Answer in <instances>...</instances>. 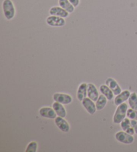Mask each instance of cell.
Wrapping results in <instances>:
<instances>
[{
	"instance_id": "cell-11",
	"label": "cell",
	"mask_w": 137,
	"mask_h": 152,
	"mask_svg": "<svg viewBox=\"0 0 137 152\" xmlns=\"http://www.w3.org/2000/svg\"><path fill=\"white\" fill-rule=\"evenodd\" d=\"M131 93L128 90H125L121 92L119 95L115 96L114 99V103L116 106H118L120 104L125 103L126 101L128 100L130 97Z\"/></svg>"
},
{
	"instance_id": "cell-15",
	"label": "cell",
	"mask_w": 137,
	"mask_h": 152,
	"mask_svg": "<svg viewBox=\"0 0 137 152\" xmlns=\"http://www.w3.org/2000/svg\"><path fill=\"white\" fill-rule=\"evenodd\" d=\"M52 107H53V109H54L55 112L56 113L58 116L64 118L66 117L67 111L66 109L65 108V107L64 106V104L54 101V103H52Z\"/></svg>"
},
{
	"instance_id": "cell-23",
	"label": "cell",
	"mask_w": 137,
	"mask_h": 152,
	"mask_svg": "<svg viewBox=\"0 0 137 152\" xmlns=\"http://www.w3.org/2000/svg\"><path fill=\"white\" fill-rule=\"evenodd\" d=\"M69 1L72 4L74 7H77L80 3V0H69Z\"/></svg>"
},
{
	"instance_id": "cell-18",
	"label": "cell",
	"mask_w": 137,
	"mask_h": 152,
	"mask_svg": "<svg viewBox=\"0 0 137 152\" xmlns=\"http://www.w3.org/2000/svg\"><path fill=\"white\" fill-rule=\"evenodd\" d=\"M108 101L109 100H108L107 98L104 95H102V94L100 95L98 99H97V101H96L97 111H101V110L104 109V107L106 106Z\"/></svg>"
},
{
	"instance_id": "cell-5",
	"label": "cell",
	"mask_w": 137,
	"mask_h": 152,
	"mask_svg": "<svg viewBox=\"0 0 137 152\" xmlns=\"http://www.w3.org/2000/svg\"><path fill=\"white\" fill-rule=\"evenodd\" d=\"M53 100L64 105L69 104L73 101L72 96L69 94L63 93H55L53 95Z\"/></svg>"
},
{
	"instance_id": "cell-2",
	"label": "cell",
	"mask_w": 137,
	"mask_h": 152,
	"mask_svg": "<svg viewBox=\"0 0 137 152\" xmlns=\"http://www.w3.org/2000/svg\"><path fill=\"white\" fill-rule=\"evenodd\" d=\"M2 9L4 17L7 20L10 21L14 19L16 14V10L12 0H4L2 2Z\"/></svg>"
},
{
	"instance_id": "cell-10",
	"label": "cell",
	"mask_w": 137,
	"mask_h": 152,
	"mask_svg": "<svg viewBox=\"0 0 137 152\" xmlns=\"http://www.w3.org/2000/svg\"><path fill=\"white\" fill-rule=\"evenodd\" d=\"M99 92L95 85L93 83H88L87 89V96L92 100L96 102L99 97Z\"/></svg>"
},
{
	"instance_id": "cell-20",
	"label": "cell",
	"mask_w": 137,
	"mask_h": 152,
	"mask_svg": "<svg viewBox=\"0 0 137 152\" xmlns=\"http://www.w3.org/2000/svg\"><path fill=\"white\" fill-rule=\"evenodd\" d=\"M38 143L35 141H30V142L28 144L25 151L26 152H37L38 151Z\"/></svg>"
},
{
	"instance_id": "cell-22",
	"label": "cell",
	"mask_w": 137,
	"mask_h": 152,
	"mask_svg": "<svg viewBox=\"0 0 137 152\" xmlns=\"http://www.w3.org/2000/svg\"><path fill=\"white\" fill-rule=\"evenodd\" d=\"M131 124L134 130V132H135V134L137 135V121L131 120Z\"/></svg>"
},
{
	"instance_id": "cell-1",
	"label": "cell",
	"mask_w": 137,
	"mask_h": 152,
	"mask_svg": "<svg viewBox=\"0 0 137 152\" xmlns=\"http://www.w3.org/2000/svg\"><path fill=\"white\" fill-rule=\"evenodd\" d=\"M128 105L127 103H124L117 106L112 118V121L114 124H120L126 117V113L128 109Z\"/></svg>"
},
{
	"instance_id": "cell-17",
	"label": "cell",
	"mask_w": 137,
	"mask_h": 152,
	"mask_svg": "<svg viewBox=\"0 0 137 152\" xmlns=\"http://www.w3.org/2000/svg\"><path fill=\"white\" fill-rule=\"evenodd\" d=\"M58 4L59 6L66 10L69 14H72L74 12L75 7L70 3L69 0H58Z\"/></svg>"
},
{
	"instance_id": "cell-4",
	"label": "cell",
	"mask_w": 137,
	"mask_h": 152,
	"mask_svg": "<svg viewBox=\"0 0 137 152\" xmlns=\"http://www.w3.org/2000/svg\"><path fill=\"white\" fill-rule=\"evenodd\" d=\"M46 23L51 27L60 28L66 25L65 18L56 16V15H50L46 18Z\"/></svg>"
},
{
	"instance_id": "cell-6",
	"label": "cell",
	"mask_w": 137,
	"mask_h": 152,
	"mask_svg": "<svg viewBox=\"0 0 137 152\" xmlns=\"http://www.w3.org/2000/svg\"><path fill=\"white\" fill-rule=\"evenodd\" d=\"M55 125L63 133H68L70 130V125L64 117L57 116L54 119Z\"/></svg>"
},
{
	"instance_id": "cell-12",
	"label": "cell",
	"mask_w": 137,
	"mask_h": 152,
	"mask_svg": "<svg viewBox=\"0 0 137 152\" xmlns=\"http://www.w3.org/2000/svg\"><path fill=\"white\" fill-rule=\"evenodd\" d=\"M49 14L51 15L66 18L69 16V13L60 6H53L49 10Z\"/></svg>"
},
{
	"instance_id": "cell-21",
	"label": "cell",
	"mask_w": 137,
	"mask_h": 152,
	"mask_svg": "<svg viewBox=\"0 0 137 152\" xmlns=\"http://www.w3.org/2000/svg\"><path fill=\"white\" fill-rule=\"evenodd\" d=\"M126 117L130 120H136L137 121V110L128 109L126 113Z\"/></svg>"
},
{
	"instance_id": "cell-14",
	"label": "cell",
	"mask_w": 137,
	"mask_h": 152,
	"mask_svg": "<svg viewBox=\"0 0 137 152\" xmlns=\"http://www.w3.org/2000/svg\"><path fill=\"white\" fill-rule=\"evenodd\" d=\"M120 127L122 131L125 132L126 133H129V134L134 135L135 134V132H134V130L133 129V126H132L131 124V120L126 117L125 119H124L122 122L120 124Z\"/></svg>"
},
{
	"instance_id": "cell-13",
	"label": "cell",
	"mask_w": 137,
	"mask_h": 152,
	"mask_svg": "<svg viewBox=\"0 0 137 152\" xmlns=\"http://www.w3.org/2000/svg\"><path fill=\"white\" fill-rule=\"evenodd\" d=\"M87 89H88V83H82L78 86L76 93V98L80 102H82L87 97Z\"/></svg>"
},
{
	"instance_id": "cell-8",
	"label": "cell",
	"mask_w": 137,
	"mask_h": 152,
	"mask_svg": "<svg viewBox=\"0 0 137 152\" xmlns=\"http://www.w3.org/2000/svg\"><path fill=\"white\" fill-rule=\"evenodd\" d=\"M39 114L42 117L48 119H54L58 116L53 107H41L39 110Z\"/></svg>"
},
{
	"instance_id": "cell-3",
	"label": "cell",
	"mask_w": 137,
	"mask_h": 152,
	"mask_svg": "<svg viewBox=\"0 0 137 152\" xmlns=\"http://www.w3.org/2000/svg\"><path fill=\"white\" fill-rule=\"evenodd\" d=\"M114 137L116 140L118 141V142L126 144V145H130L134 141V136L124 132V131H120V132L116 133Z\"/></svg>"
},
{
	"instance_id": "cell-7",
	"label": "cell",
	"mask_w": 137,
	"mask_h": 152,
	"mask_svg": "<svg viewBox=\"0 0 137 152\" xmlns=\"http://www.w3.org/2000/svg\"><path fill=\"white\" fill-rule=\"evenodd\" d=\"M82 104L88 113L90 115H93L96 113L97 111L96 106V102L92 100L88 96L86 97L84 100L81 102Z\"/></svg>"
},
{
	"instance_id": "cell-16",
	"label": "cell",
	"mask_w": 137,
	"mask_h": 152,
	"mask_svg": "<svg viewBox=\"0 0 137 152\" xmlns=\"http://www.w3.org/2000/svg\"><path fill=\"white\" fill-rule=\"evenodd\" d=\"M99 91L101 94L104 95L109 101H112L114 99V95L109 86H108L106 84L104 85H101L99 87Z\"/></svg>"
},
{
	"instance_id": "cell-19",
	"label": "cell",
	"mask_w": 137,
	"mask_h": 152,
	"mask_svg": "<svg viewBox=\"0 0 137 152\" xmlns=\"http://www.w3.org/2000/svg\"><path fill=\"white\" fill-rule=\"evenodd\" d=\"M128 104L130 108L137 110V93L136 92L131 93L128 100Z\"/></svg>"
},
{
	"instance_id": "cell-9",
	"label": "cell",
	"mask_w": 137,
	"mask_h": 152,
	"mask_svg": "<svg viewBox=\"0 0 137 152\" xmlns=\"http://www.w3.org/2000/svg\"><path fill=\"white\" fill-rule=\"evenodd\" d=\"M105 84L111 89L113 93H114V96L119 95V94L122 91V88L120 87L119 84H118L117 81L114 79L113 78H107L106 80H105Z\"/></svg>"
}]
</instances>
